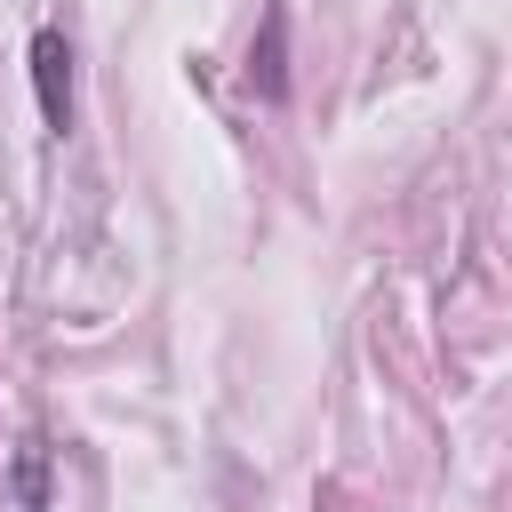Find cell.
<instances>
[{"label":"cell","mask_w":512,"mask_h":512,"mask_svg":"<svg viewBox=\"0 0 512 512\" xmlns=\"http://www.w3.org/2000/svg\"><path fill=\"white\" fill-rule=\"evenodd\" d=\"M32 80H40V120L64 136L72 128V48H64V32L32 40Z\"/></svg>","instance_id":"1"},{"label":"cell","mask_w":512,"mask_h":512,"mask_svg":"<svg viewBox=\"0 0 512 512\" xmlns=\"http://www.w3.org/2000/svg\"><path fill=\"white\" fill-rule=\"evenodd\" d=\"M40 496H48V440L24 432V440H16V480H8L0 512H40Z\"/></svg>","instance_id":"2"}]
</instances>
